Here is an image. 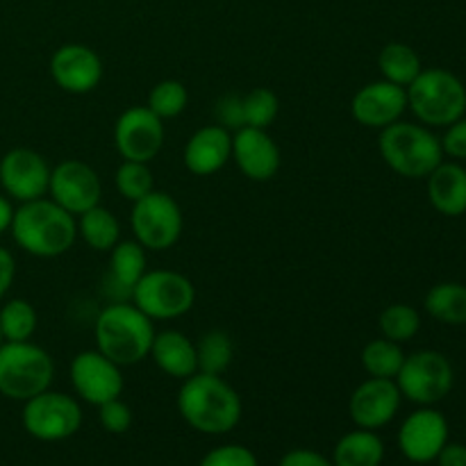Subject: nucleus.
<instances>
[{
	"label": "nucleus",
	"mask_w": 466,
	"mask_h": 466,
	"mask_svg": "<svg viewBox=\"0 0 466 466\" xmlns=\"http://www.w3.org/2000/svg\"><path fill=\"white\" fill-rule=\"evenodd\" d=\"M177 412L203 435H226L241 421V399L221 376L196 371L182 380Z\"/></svg>",
	"instance_id": "nucleus-1"
},
{
	"label": "nucleus",
	"mask_w": 466,
	"mask_h": 466,
	"mask_svg": "<svg viewBox=\"0 0 466 466\" xmlns=\"http://www.w3.org/2000/svg\"><path fill=\"white\" fill-rule=\"evenodd\" d=\"M9 232L18 248L27 255L53 259L68 253L76 244L77 223L73 214L44 196L30 203H21V208L14 209Z\"/></svg>",
	"instance_id": "nucleus-2"
},
{
	"label": "nucleus",
	"mask_w": 466,
	"mask_h": 466,
	"mask_svg": "<svg viewBox=\"0 0 466 466\" xmlns=\"http://www.w3.org/2000/svg\"><path fill=\"white\" fill-rule=\"evenodd\" d=\"M96 349L118 367H135L150 355L155 326L139 308L126 300L100 309L94 323Z\"/></svg>",
	"instance_id": "nucleus-3"
},
{
	"label": "nucleus",
	"mask_w": 466,
	"mask_h": 466,
	"mask_svg": "<svg viewBox=\"0 0 466 466\" xmlns=\"http://www.w3.org/2000/svg\"><path fill=\"white\" fill-rule=\"evenodd\" d=\"M378 148L391 171L412 180L431 176L444 157L440 137L419 123L396 121L387 126L380 130Z\"/></svg>",
	"instance_id": "nucleus-4"
},
{
	"label": "nucleus",
	"mask_w": 466,
	"mask_h": 466,
	"mask_svg": "<svg viewBox=\"0 0 466 466\" xmlns=\"http://www.w3.org/2000/svg\"><path fill=\"white\" fill-rule=\"evenodd\" d=\"M408 91V107L426 127H449L466 114V86L446 68H423Z\"/></svg>",
	"instance_id": "nucleus-5"
},
{
	"label": "nucleus",
	"mask_w": 466,
	"mask_h": 466,
	"mask_svg": "<svg viewBox=\"0 0 466 466\" xmlns=\"http://www.w3.org/2000/svg\"><path fill=\"white\" fill-rule=\"evenodd\" d=\"M55 362L41 346L32 341H3L0 344V394L9 400L25 403L32 396L50 390Z\"/></svg>",
	"instance_id": "nucleus-6"
},
{
	"label": "nucleus",
	"mask_w": 466,
	"mask_h": 466,
	"mask_svg": "<svg viewBox=\"0 0 466 466\" xmlns=\"http://www.w3.org/2000/svg\"><path fill=\"white\" fill-rule=\"evenodd\" d=\"M130 303L150 321L180 319L194 308L196 287L187 276L168 268L146 271L130 291Z\"/></svg>",
	"instance_id": "nucleus-7"
},
{
	"label": "nucleus",
	"mask_w": 466,
	"mask_h": 466,
	"mask_svg": "<svg viewBox=\"0 0 466 466\" xmlns=\"http://www.w3.org/2000/svg\"><path fill=\"white\" fill-rule=\"evenodd\" d=\"M130 228L146 250H168L182 235V209L171 194L153 189L132 203Z\"/></svg>",
	"instance_id": "nucleus-8"
},
{
	"label": "nucleus",
	"mask_w": 466,
	"mask_h": 466,
	"mask_svg": "<svg viewBox=\"0 0 466 466\" xmlns=\"http://www.w3.org/2000/svg\"><path fill=\"white\" fill-rule=\"evenodd\" d=\"M394 380L403 399L428 408L451 394L453 367H451L449 358L437 350H417L412 355H405L403 367Z\"/></svg>",
	"instance_id": "nucleus-9"
},
{
	"label": "nucleus",
	"mask_w": 466,
	"mask_h": 466,
	"mask_svg": "<svg viewBox=\"0 0 466 466\" xmlns=\"http://www.w3.org/2000/svg\"><path fill=\"white\" fill-rule=\"evenodd\" d=\"M23 428L39 441H62L82 426V410L76 399L62 391H41L25 400L21 414Z\"/></svg>",
	"instance_id": "nucleus-10"
},
{
	"label": "nucleus",
	"mask_w": 466,
	"mask_h": 466,
	"mask_svg": "<svg viewBox=\"0 0 466 466\" xmlns=\"http://www.w3.org/2000/svg\"><path fill=\"white\" fill-rule=\"evenodd\" d=\"M114 146L123 159L148 164L164 146V121L146 105L127 107L114 123Z\"/></svg>",
	"instance_id": "nucleus-11"
},
{
	"label": "nucleus",
	"mask_w": 466,
	"mask_h": 466,
	"mask_svg": "<svg viewBox=\"0 0 466 466\" xmlns=\"http://www.w3.org/2000/svg\"><path fill=\"white\" fill-rule=\"evenodd\" d=\"M50 200L66 209L73 217H80L86 209L100 205L103 185L94 168L80 159H64L50 171L48 185Z\"/></svg>",
	"instance_id": "nucleus-12"
},
{
	"label": "nucleus",
	"mask_w": 466,
	"mask_h": 466,
	"mask_svg": "<svg viewBox=\"0 0 466 466\" xmlns=\"http://www.w3.org/2000/svg\"><path fill=\"white\" fill-rule=\"evenodd\" d=\"M123 367L105 358L98 349L82 350L71 362V385L76 394L89 405H103L107 400L121 399Z\"/></svg>",
	"instance_id": "nucleus-13"
},
{
	"label": "nucleus",
	"mask_w": 466,
	"mask_h": 466,
	"mask_svg": "<svg viewBox=\"0 0 466 466\" xmlns=\"http://www.w3.org/2000/svg\"><path fill=\"white\" fill-rule=\"evenodd\" d=\"M50 171L44 155L32 148H12L0 159V187L18 203L44 198L48 194Z\"/></svg>",
	"instance_id": "nucleus-14"
},
{
	"label": "nucleus",
	"mask_w": 466,
	"mask_h": 466,
	"mask_svg": "<svg viewBox=\"0 0 466 466\" xmlns=\"http://www.w3.org/2000/svg\"><path fill=\"white\" fill-rule=\"evenodd\" d=\"M50 77L62 91L82 96L94 91L103 80V59L85 44H64L50 57Z\"/></svg>",
	"instance_id": "nucleus-15"
},
{
	"label": "nucleus",
	"mask_w": 466,
	"mask_h": 466,
	"mask_svg": "<svg viewBox=\"0 0 466 466\" xmlns=\"http://www.w3.org/2000/svg\"><path fill=\"white\" fill-rule=\"evenodd\" d=\"M446 444H449V421L431 405L410 414L399 431L400 453L414 464H428L437 460Z\"/></svg>",
	"instance_id": "nucleus-16"
},
{
	"label": "nucleus",
	"mask_w": 466,
	"mask_h": 466,
	"mask_svg": "<svg viewBox=\"0 0 466 466\" xmlns=\"http://www.w3.org/2000/svg\"><path fill=\"white\" fill-rule=\"evenodd\" d=\"M399 385L390 378H369L362 385L355 387L349 400L350 419L358 428L364 431H380L387 423L394 421L400 408Z\"/></svg>",
	"instance_id": "nucleus-17"
},
{
	"label": "nucleus",
	"mask_w": 466,
	"mask_h": 466,
	"mask_svg": "<svg viewBox=\"0 0 466 466\" xmlns=\"http://www.w3.org/2000/svg\"><path fill=\"white\" fill-rule=\"evenodd\" d=\"M408 109V91L405 86L387 80H376L355 91L350 100V114L364 127L385 130L391 123L400 121Z\"/></svg>",
	"instance_id": "nucleus-18"
},
{
	"label": "nucleus",
	"mask_w": 466,
	"mask_h": 466,
	"mask_svg": "<svg viewBox=\"0 0 466 466\" xmlns=\"http://www.w3.org/2000/svg\"><path fill=\"white\" fill-rule=\"evenodd\" d=\"M232 159L253 182H268L280 171V148L267 130L241 127L232 135Z\"/></svg>",
	"instance_id": "nucleus-19"
},
{
	"label": "nucleus",
	"mask_w": 466,
	"mask_h": 466,
	"mask_svg": "<svg viewBox=\"0 0 466 466\" xmlns=\"http://www.w3.org/2000/svg\"><path fill=\"white\" fill-rule=\"evenodd\" d=\"M182 159L194 176H214L232 159V132L217 123L200 127L185 144Z\"/></svg>",
	"instance_id": "nucleus-20"
},
{
	"label": "nucleus",
	"mask_w": 466,
	"mask_h": 466,
	"mask_svg": "<svg viewBox=\"0 0 466 466\" xmlns=\"http://www.w3.org/2000/svg\"><path fill=\"white\" fill-rule=\"evenodd\" d=\"M150 358L155 367L167 376L185 380L198 371V358H196V344L180 330L155 332Z\"/></svg>",
	"instance_id": "nucleus-21"
},
{
	"label": "nucleus",
	"mask_w": 466,
	"mask_h": 466,
	"mask_svg": "<svg viewBox=\"0 0 466 466\" xmlns=\"http://www.w3.org/2000/svg\"><path fill=\"white\" fill-rule=\"evenodd\" d=\"M428 198L444 217H462L466 212V168L458 162H441L428 176Z\"/></svg>",
	"instance_id": "nucleus-22"
},
{
	"label": "nucleus",
	"mask_w": 466,
	"mask_h": 466,
	"mask_svg": "<svg viewBox=\"0 0 466 466\" xmlns=\"http://www.w3.org/2000/svg\"><path fill=\"white\" fill-rule=\"evenodd\" d=\"M146 273V248L139 241H118L109 250V271L107 285L112 287L114 294L130 299L132 287L139 282V278Z\"/></svg>",
	"instance_id": "nucleus-23"
},
{
	"label": "nucleus",
	"mask_w": 466,
	"mask_h": 466,
	"mask_svg": "<svg viewBox=\"0 0 466 466\" xmlns=\"http://www.w3.org/2000/svg\"><path fill=\"white\" fill-rule=\"evenodd\" d=\"M385 458V444L376 431L349 432L337 441L332 451V466H380Z\"/></svg>",
	"instance_id": "nucleus-24"
},
{
	"label": "nucleus",
	"mask_w": 466,
	"mask_h": 466,
	"mask_svg": "<svg viewBox=\"0 0 466 466\" xmlns=\"http://www.w3.org/2000/svg\"><path fill=\"white\" fill-rule=\"evenodd\" d=\"M76 223L77 237L98 253H109L121 241V223L114 217V212H109L103 205L86 209L76 218Z\"/></svg>",
	"instance_id": "nucleus-25"
},
{
	"label": "nucleus",
	"mask_w": 466,
	"mask_h": 466,
	"mask_svg": "<svg viewBox=\"0 0 466 466\" xmlns=\"http://www.w3.org/2000/svg\"><path fill=\"white\" fill-rule=\"evenodd\" d=\"M378 68L382 73V80L394 82L399 86H410L414 77L423 71L417 50L408 44H400V41H391L380 50Z\"/></svg>",
	"instance_id": "nucleus-26"
},
{
	"label": "nucleus",
	"mask_w": 466,
	"mask_h": 466,
	"mask_svg": "<svg viewBox=\"0 0 466 466\" xmlns=\"http://www.w3.org/2000/svg\"><path fill=\"white\" fill-rule=\"evenodd\" d=\"M426 312L446 326L466 323V285L440 282L426 294Z\"/></svg>",
	"instance_id": "nucleus-27"
},
{
	"label": "nucleus",
	"mask_w": 466,
	"mask_h": 466,
	"mask_svg": "<svg viewBox=\"0 0 466 466\" xmlns=\"http://www.w3.org/2000/svg\"><path fill=\"white\" fill-rule=\"evenodd\" d=\"M235 346L232 337L223 330H209L196 344V358H198V371L223 376L230 369Z\"/></svg>",
	"instance_id": "nucleus-28"
},
{
	"label": "nucleus",
	"mask_w": 466,
	"mask_h": 466,
	"mask_svg": "<svg viewBox=\"0 0 466 466\" xmlns=\"http://www.w3.org/2000/svg\"><path fill=\"white\" fill-rule=\"evenodd\" d=\"M403 362L405 353L400 344L385 339V337L369 341L362 349V367L371 378H390V380H394Z\"/></svg>",
	"instance_id": "nucleus-29"
},
{
	"label": "nucleus",
	"mask_w": 466,
	"mask_h": 466,
	"mask_svg": "<svg viewBox=\"0 0 466 466\" xmlns=\"http://www.w3.org/2000/svg\"><path fill=\"white\" fill-rule=\"evenodd\" d=\"M36 330V309L25 299H14L0 308V332L5 341H30Z\"/></svg>",
	"instance_id": "nucleus-30"
},
{
	"label": "nucleus",
	"mask_w": 466,
	"mask_h": 466,
	"mask_svg": "<svg viewBox=\"0 0 466 466\" xmlns=\"http://www.w3.org/2000/svg\"><path fill=\"white\" fill-rule=\"evenodd\" d=\"M378 326H380V332L385 339L403 344V341H410L417 337L419 328H421V317H419V312L412 305L394 303L382 309L380 319H378Z\"/></svg>",
	"instance_id": "nucleus-31"
},
{
	"label": "nucleus",
	"mask_w": 466,
	"mask_h": 466,
	"mask_svg": "<svg viewBox=\"0 0 466 466\" xmlns=\"http://www.w3.org/2000/svg\"><path fill=\"white\" fill-rule=\"evenodd\" d=\"M187 105H189V91H187V86L177 80H162L150 89L146 107L155 116L167 121V118L180 116L187 109Z\"/></svg>",
	"instance_id": "nucleus-32"
},
{
	"label": "nucleus",
	"mask_w": 466,
	"mask_h": 466,
	"mask_svg": "<svg viewBox=\"0 0 466 466\" xmlns=\"http://www.w3.org/2000/svg\"><path fill=\"white\" fill-rule=\"evenodd\" d=\"M114 185H116L118 194L126 200H130V203H137V200H141L155 189V180L148 164L130 162V159H123L121 167L116 168Z\"/></svg>",
	"instance_id": "nucleus-33"
},
{
	"label": "nucleus",
	"mask_w": 466,
	"mask_h": 466,
	"mask_svg": "<svg viewBox=\"0 0 466 466\" xmlns=\"http://www.w3.org/2000/svg\"><path fill=\"white\" fill-rule=\"evenodd\" d=\"M280 112V100L267 86H258V89L248 91L244 96V116L246 127H259L267 130L273 121L278 118Z\"/></svg>",
	"instance_id": "nucleus-34"
},
{
	"label": "nucleus",
	"mask_w": 466,
	"mask_h": 466,
	"mask_svg": "<svg viewBox=\"0 0 466 466\" xmlns=\"http://www.w3.org/2000/svg\"><path fill=\"white\" fill-rule=\"evenodd\" d=\"M200 466H259L250 449L241 444H223L209 451Z\"/></svg>",
	"instance_id": "nucleus-35"
},
{
	"label": "nucleus",
	"mask_w": 466,
	"mask_h": 466,
	"mask_svg": "<svg viewBox=\"0 0 466 466\" xmlns=\"http://www.w3.org/2000/svg\"><path fill=\"white\" fill-rule=\"evenodd\" d=\"M214 116H217V126L226 127V130L237 132L246 127L244 116V96L239 94H223L214 105Z\"/></svg>",
	"instance_id": "nucleus-36"
},
{
	"label": "nucleus",
	"mask_w": 466,
	"mask_h": 466,
	"mask_svg": "<svg viewBox=\"0 0 466 466\" xmlns=\"http://www.w3.org/2000/svg\"><path fill=\"white\" fill-rule=\"evenodd\" d=\"M98 421L112 435H123L132 426V410L121 399L107 400V403L98 405Z\"/></svg>",
	"instance_id": "nucleus-37"
},
{
	"label": "nucleus",
	"mask_w": 466,
	"mask_h": 466,
	"mask_svg": "<svg viewBox=\"0 0 466 466\" xmlns=\"http://www.w3.org/2000/svg\"><path fill=\"white\" fill-rule=\"evenodd\" d=\"M441 150L453 159H466V118H458L446 127V135L441 137Z\"/></svg>",
	"instance_id": "nucleus-38"
},
{
	"label": "nucleus",
	"mask_w": 466,
	"mask_h": 466,
	"mask_svg": "<svg viewBox=\"0 0 466 466\" xmlns=\"http://www.w3.org/2000/svg\"><path fill=\"white\" fill-rule=\"evenodd\" d=\"M278 466H332V460L323 458V455L317 453V451L296 449L282 455L280 464Z\"/></svg>",
	"instance_id": "nucleus-39"
},
{
	"label": "nucleus",
	"mask_w": 466,
	"mask_h": 466,
	"mask_svg": "<svg viewBox=\"0 0 466 466\" xmlns=\"http://www.w3.org/2000/svg\"><path fill=\"white\" fill-rule=\"evenodd\" d=\"M14 278H16V262H14V255L0 246V299L9 291Z\"/></svg>",
	"instance_id": "nucleus-40"
},
{
	"label": "nucleus",
	"mask_w": 466,
	"mask_h": 466,
	"mask_svg": "<svg viewBox=\"0 0 466 466\" xmlns=\"http://www.w3.org/2000/svg\"><path fill=\"white\" fill-rule=\"evenodd\" d=\"M440 466H466V446L462 444H446L441 453L437 455Z\"/></svg>",
	"instance_id": "nucleus-41"
},
{
	"label": "nucleus",
	"mask_w": 466,
	"mask_h": 466,
	"mask_svg": "<svg viewBox=\"0 0 466 466\" xmlns=\"http://www.w3.org/2000/svg\"><path fill=\"white\" fill-rule=\"evenodd\" d=\"M12 218H14L12 203H9V198L0 196V235H5V232L9 230V226H12Z\"/></svg>",
	"instance_id": "nucleus-42"
},
{
	"label": "nucleus",
	"mask_w": 466,
	"mask_h": 466,
	"mask_svg": "<svg viewBox=\"0 0 466 466\" xmlns=\"http://www.w3.org/2000/svg\"><path fill=\"white\" fill-rule=\"evenodd\" d=\"M3 341H5V339H3V332H0V344H3Z\"/></svg>",
	"instance_id": "nucleus-43"
}]
</instances>
